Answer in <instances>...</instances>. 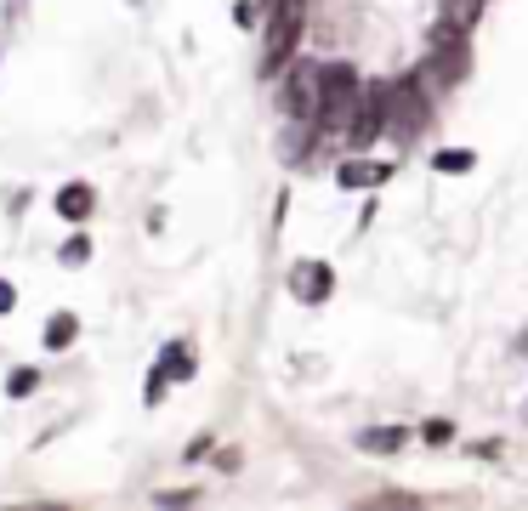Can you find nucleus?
Masks as SVG:
<instances>
[{
	"instance_id": "nucleus-1",
	"label": "nucleus",
	"mask_w": 528,
	"mask_h": 511,
	"mask_svg": "<svg viewBox=\"0 0 528 511\" xmlns=\"http://www.w3.org/2000/svg\"><path fill=\"white\" fill-rule=\"evenodd\" d=\"M358 103H364V80H358V69H352V63H330V69H324V103H318L313 125L318 131H341V137H347Z\"/></svg>"
},
{
	"instance_id": "nucleus-2",
	"label": "nucleus",
	"mask_w": 528,
	"mask_h": 511,
	"mask_svg": "<svg viewBox=\"0 0 528 511\" xmlns=\"http://www.w3.org/2000/svg\"><path fill=\"white\" fill-rule=\"evenodd\" d=\"M426 74L438 86H460L472 74V46H466V29H449V23H432V40H426Z\"/></svg>"
},
{
	"instance_id": "nucleus-3",
	"label": "nucleus",
	"mask_w": 528,
	"mask_h": 511,
	"mask_svg": "<svg viewBox=\"0 0 528 511\" xmlns=\"http://www.w3.org/2000/svg\"><path fill=\"white\" fill-rule=\"evenodd\" d=\"M301 23H307V0H273V18H267V52L262 69L279 74L290 63V52L301 46Z\"/></svg>"
},
{
	"instance_id": "nucleus-4",
	"label": "nucleus",
	"mask_w": 528,
	"mask_h": 511,
	"mask_svg": "<svg viewBox=\"0 0 528 511\" xmlns=\"http://www.w3.org/2000/svg\"><path fill=\"white\" fill-rule=\"evenodd\" d=\"M426 125H432V103H426L421 80H415V74L392 80V120H387V131H392L398 142H415Z\"/></svg>"
},
{
	"instance_id": "nucleus-5",
	"label": "nucleus",
	"mask_w": 528,
	"mask_h": 511,
	"mask_svg": "<svg viewBox=\"0 0 528 511\" xmlns=\"http://www.w3.org/2000/svg\"><path fill=\"white\" fill-rule=\"evenodd\" d=\"M284 103L296 120H318V103H324V63H290L284 74Z\"/></svg>"
},
{
	"instance_id": "nucleus-6",
	"label": "nucleus",
	"mask_w": 528,
	"mask_h": 511,
	"mask_svg": "<svg viewBox=\"0 0 528 511\" xmlns=\"http://www.w3.org/2000/svg\"><path fill=\"white\" fill-rule=\"evenodd\" d=\"M387 120H392V86H364V103H358V114L347 125V142L352 148H370L387 131Z\"/></svg>"
},
{
	"instance_id": "nucleus-7",
	"label": "nucleus",
	"mask_w": 528,
	"mask_h": 511,
	"mask_svg": "<svg viewBox=\"0 0 528 511\" xmlns=\"http://www.w3.org/2000/svg\"><path fill=\"white\" fill-rule=\"evenodd\" d=\"M290 296L301 307H324L335 296V267L330 262H296L290 267Z\"/></svg>"
},
{
	"instance_id": "nucleus-8",
	"label": "nucleus",
	"mask_w": 528,
	"mask_h": 511,
	"mask_svg": "<svg viewBox=\"0 0 528 511\" xmlns=\"http://www.w3.org/2000/svg\"><path fill=\"white\" fill-rule=\"evenodd\" d=\"M387 177H392V165H370V159H347V165L335 171L341 188H381Z\"/></svg>"
},
{
	"instance_id": "nucleus-9",
	"label": "nucleus",
	"mask_w": 528,
	"mask_h": 511,
	"mask_svg": "<svg viewBox=\"0 0 528 511\" xmlns=\"http://www.w3.org/2000/svg\"><path fill=\"white\" fill-rule=\"evenodd\" d=\"M91 205H97V194H91V182H69L63 194H57V216L63 222H86Z\"/></svg>"
},
{
	"instance_id": "nucleus-10",
	"label": "nucleus",
	"mask_w": 528,
	"mask_h": 511,
	"mask_svg": "<svg viewBox=\"0 0 528 511\" xmlns=\"http://www.w3.org/2000/svg\"><path fill=\"white\" fill-rule=\"evenodd\" d=\"M404 443H409L404 426H370V432L358 438V449H364V455H398Z\"/></svg>"
},
{
	"instance_id": "nucleus-11",
	"label": "nucleus",
	"mask_w": 528,
	"mask_h": 511,
	"mask_svg": "<svg viewBox=\"0 0 528 511\" xmlns=\"http://www.w3.org/2000/svg\"><path fill=\"white\" fill-rule=\"evenodd\" d=\"M438 18L449 23V29H472V23L483 18V0H438Z\"/></svg>"
},
{
	"instance_id": "nucleus-12",
	"label": "nucleus",
	"mask_w": 528,
	"mask_h": 511,
	"mask_svg": "<svg viewBox=\"0 0 528 511\" xmlns=\"http://www.w3.org/2000/svg\"><path fill=\"white\" fill-rule=\"evenodd\" d=\"M154 370H165L171 381H188V375H194V353H188V341H171V347H165V358H159Z\"/></svg>"
},
{
	"instance_id": "nucleus-13",
	"label": "nucleus",
	"mask_w": 528,
	"mask_h": 511,
	"mask_svg": "<svg viewBox=\"0 0 528 511\" xmlns=\"http://www.w3.org/2000/svg\"><path fill=\"white\" fill-rule=\"evenodd\" d=\"M472 165H477V154H472V148H443V154L432 159V171H443V177H466Z\"/></svg>"
},
{
	"instance_id": "nucleus-14",
	"label": "nucleus",
	"mask_w": 528,
	"mask_h": 511,
	"mask_svg": "<svg viewBox=\"0 0 528 511\" xmlns=\"http://www.w3.org/2000/svg\"><path fill=\"white\" fill-rule=\"evenodd\" d=\"M74 335H80V318H74V313H57L52 324H46V347H57V353H63Z\"/></svg>"
},
{
	"instance_id": "nucleus-15",
	"label": "nucleus",
	"mask_w": 528,
	"mask_h": 511,
	"mask_svg": "<svg viewBox=\"0 0 528 511\" xmlns=\"http://www.w3.org/2000/svg\"><path fill=\"white\" fill-rule=\"evenodd\" d=\"M57 256H63V267H86V256H91V239L80 233V239H69V245L57 250Z\"/></svg>"
},
{
	"instance_id": "nucleus-16",
	"label": "nucleus",
	"mask_w": 528,
	"mask_h": 511,
	"mask_svg": "<svg viewBox=\"0 0 528 511\" xmlns=\"http://www.w3.org/2000/svg\"><path fill=\"white\" fill-rule=\"evenodd\" d=\"M35 387H40V375H35V370H12V381H6V392H12V398H29Z\"/></svg>"
},
{
	"instance_id": "nucleus-17",
	"label": "nucleus",
	"mask_w": 528,
	"mask_h": 511,
	"mask_svg": "<svg viewBox=\"0 0 528 511\" xmlns=\"http://www.w3.org/2000/svg\"><path fill=\"white\" fill-rule=\"evenodd\" d=\"M421 438L432 443V449H443V443L455 438V426H449V421H426V426H421Z\"/></svg>"
},
{
	"instance_id": "nucleus-18",
	"label": "nucleus",
	"mask_w": 528,
	"mask_h": 511,
	"mask_svg": "<svg viewBox=\"0 0 528 511\" xmlns=\"http://www.w3.org/2000/svg\"><path fill=\"white\" fill-rule=\"evenodd\" d=\"M370 506H421V500H415V494H375Z\"/></svg>"
},
{
	"instance_id": "nucleus-19",
	"label": "nucleus",
	"mask_w": 528,
	"mask_h": 511,
	"mask_svg": "<svg viewBox=\"0 0 528 511\" xmlns=\"http://www.w3.org/2000/svg\"><path fill=\"white\" fill-rule=\"evenodd\" d=\"M12 307H18V290H12V284L0 279V313H12Z\"/></svg>"
}]
</instances>
